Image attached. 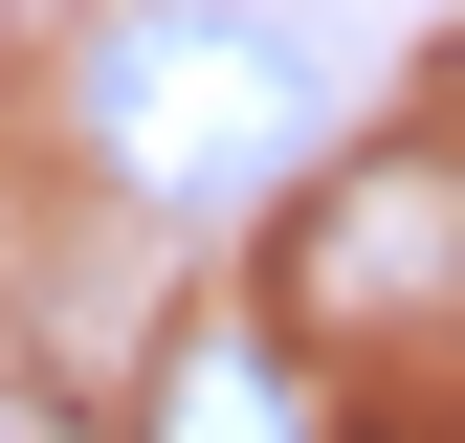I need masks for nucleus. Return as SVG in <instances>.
Segmentation results:
<instances>
[{
    "mask_svg": "<svg viewBox=\"0 0 465 443\" xmlns=\"http://www.w3.org/2000/svg\"><path fill=\"white\" fill-rule=\"evenodd\" d=\"M0 443H45V421H0Z\"/></svg>",
    "mask_w": 465,
    "mask_h": 443,
    "instance_id": "nucleus-4",
    "label": "nucleus"
},
{
    "mask_svg": "<svg viewBox=\"0 0 465 443\" xmlns=\"http://www.w3.org/2000/svg\"><path fill=\"white\" fill-rule=\"evenodd\" d=\"M89 133L134 200H244L332 133V44L311 23H111L89 44Z\"/></svg>",
    "mask_w": 465,
    "mask_h": 443,
    "instance_id": "nucleus-1",
    "label": "nucleus"
},
{
    "mask_svg": "<svg viewBox=\"0 0 465 443\" xmlns=\"http://www.w3.org/2000/svg\"><path fill=\"white\" fill-rule=\"evenodd\" d=\"M134 443H332V399H311V355H288V332H244V310H200L178 355H155V399H134Z\"/></svg>",
    "mask_w": 465,
    "mask_h": 443,
    "instance_id": "nucleus-3",
    "label": "nucleus"
},
{
    "mask_svg": "<svg viewBox=\"0 0 465 443\" xmlns=\"http://www.w3.org/2000/svg\"><path fill=\"white\" fill-rule=\"evenodd\" d=\"M288 310L399 355V332H465V155H355V178H311L288 222Z\"/></svg>",
    "mask_w": 465,
    "mask_h": 443,
    "instance_id": "nucleus-2",
    "label": "nucleus"
}]
</instances>
